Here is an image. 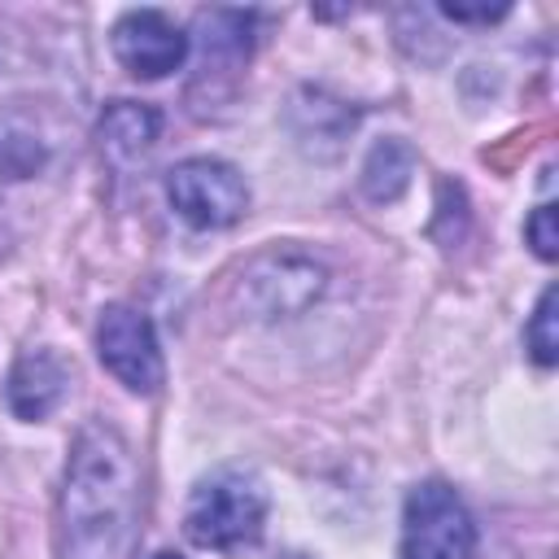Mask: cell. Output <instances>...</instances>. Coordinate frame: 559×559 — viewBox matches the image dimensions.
Wrapping results in <instances>:
<instances>
[{
	"mask_svg": "<svg viewBox=\"0 0 559 559\" xmlns=\"http://www.w3.org/2000/svg\"><path fill=\"white\" fill-rule=\"evenodd\" d=\"M140 533V467L118 428L92 419L79 428L61 480L57 546L61 559H131Z\"/></svg>",
	"mask_w": 559,
	"mask_h": 559,
	"instance_id": "6da1fadb",
	"label": "cell"
},
{
	"mask_svg": "<svg viewBox=\"0 0 559 559\" xmlns=\"http://www.w3.org/2000/svg\"><path fill=\"white\" fill-rule=\"evenodd\" d=\"M266 524V489L253 472L240 467H218L205 480H197L188 511H183V533L201 550H240L262 537Z\"/></svg>",
	"mask_w": 559,
	"mask_h": 559,
	"instance_id": "7a4b0ae2",
	"label": "cell"
},
{
	"mask_svg": "<svg viewBox=\"0 0 559 559\" xmlns=\"http://www.w3.org/2000/svg\"><path fill=\"white\" fill-rule=\"evenodd\" d=\"M472 550L476 524L463 498L441 480L415 485L402 511V559H472Z\"/></svg>",
	"mask_w": 559,
	"mask_h": 559,
	"instance_id": "3957f363",
	"label": "cell"
},
{
	"mask_svg": "<svg viewBox=\"0 0 559 559\" xmlns=\"http://www.w3.org/2000/svg\"><path fill=\"white\" fill-rule=\"evenodd\" d=\"M166 197L175 205V214L192 227H231L245 205H249V188L240 179L236 166L218 162V157H188L166 175Z\"/></svg>",
	"mask_w": 559,
	"mask_h": 559,
	"instance_id": "277c9868",
	"label": "cell"
},
{
	"mask_svg": "<svg viewBox=\"0 0 559 559\" xmlns=\"http://www.w3.org/2000/svg\"><path fill=\"white\" fill-rule=\"evenodd\" d=\"M96 354L105 371L131 393H157L166 380L153 323L135 306H109L96 323Z\"/></svg>",
	"mask_w": 559,
	"mask_h": 559,
	"instance_id": "5b68a950",
	"label": "cell"
},
{
	"mask_svg": "<svg viewBox=\"0 0 559 559\" xmlns=\"http://www.w3.org/2000/svg\"><path fill=\"white\" fill-rule=\"evenodd\" d=\"M114 57L122 61V70H131L135 79H162L170 70L183 66L188 57V35L175 17H166L162 9H131L114 22Z\"/></svg>",
	"mask_w": 559,
	"mask_h": 559,
	"instance_id": "8992f818",
	"label": "cell"
},
{
	"mask_svg": "<svg viewBox=\"0 0 559 559\" xmlns=\"http://www.w3.org/2000/svg\"><path fill=\"white\" fill-rule=\"evenodd\" d=\"M70 393V367L52 349H26L9 376V406L17 419H48Z\"/></svg>",
	"mask_w": 559,
	"mask_h": 559,
	"instance_id": "52a82bcc",
	"label": "cell"
},
{
	"mask_svg": "<svg viewBox=\"0 0 559 559\" xmlns=\"http://www.w3.org/2000/svg\"><path fill=\"white\" fill-rule=\"evenodd\" d=\"M323 288V271L306 258H266L253 266L249 275V293L262 297V310L266 314H288V310H301L306 301H314Z\"/></svg>",
	"mask_w": 559,
	"mask_h": 559,
	"instance_id": "ba28073f",
	"label": "cell"
},
{
	"mask_svg": "<svg viewBox=\"0 0 559 559\" xmlns=\"http://www.w3.org/2000/svg\"><path fill=\"white\" fill-rule=\"evenodd\" d=\"M52 153V135L39 118H26L13 105V92H0V183L4 179H31L44 170Z\"/></svg>",
	"mask_w": 559,
	"mask_h": 559,
	"instance_id": "9c48e42d",
	"label": "cell"
},
{
	"mask_svg": "<svg viewBox=\"0 0 559 559\" xmlns=\"http://www.w3.org/2000/svg\"><path fill=\"white\" fill-rule=\"evenodd\" d=\"M153 140H157V114H153L148 105L114 100V105L100 114V148H105L114 162L140 157Z\"/></svg>",
	"mask_w": 559,
	"mask_h": 559,
	"instance_id": "30bf717a",
	"label": "cell"
},
{
	"mask_svg": "<svg viewBox=\"0 0 559 559\" xmlns=\"http://www.w3.org/2000/svg\"><path fill=\"white\" fill-rule=\"evenodd\" d=\"M411 166H415V157H411V148H406L402 140L376 144L371 157H367V166H362V188H367V197H371V201H393V197L406 188Z\"/></svg>",
	"mask_w": 559,
	"mask_h": 559,
	"instance_id": "8fae6325",
	"label": "cell"
},
{
	"mask_svg": "<svg viewBox=\"0 0 559 559\" xmlns=\"http://www.w3.org/2000/svg\"><path fill=\"white\" fill-rule=\"evenodd\" d=\"M555 306H559V293H555V284L537 297V310H533V319H528V328H524V341H528V354L542 362V367H555V358H559V328H555Z\"/></svg>",
	"mask_w": 559,
	"mask_h": 559,
	"instance_id": "7c38bea8",
	"label": "cell"
},
{
	"mask_svg": "<svg viewBox=\"0 0 559 559\" xmlns=\"http://www.w3.org/2000/svg\"><path fill=\"white\" fill-rule=\"evenodd\" d=\"M524 231H528V240H533L537 258H546V262H550V258L559 253V231H555V205H537Z\"/></svg>",
	"mask_w": 559,
	"mask_h": 559,
	"instance_id": "4fadbf2b",
	"label": "cell"
},
{
	"mask_svg": "<svg viewBox=\"0 0 559 559\" xmlns=\"http://www.w3.org/2000/svg\"><path fill=\"white\" fill-rule=\"evenodd\" d=\"M441 13L454 22H498L507 4H441Z\"/></svg>",
	"mask_w": 559,
	"mask_h": 559,
	"instance_id": "5bb4252c",
	"label": "cell"
},
{
	"mask_svg": "<svg viewBox=\"0 0 559 559\" xmlns=\"http://www.w3.org/2000/svg\"><path fill=\"white\" fill-rule=\"evenodd\" d=\"M153 559H179V555H153Z\"/></svg>",
	"mask_w": 559,
	"mask_h": 559,
	"instance_id": "9a60e30c",
	"label": "cell"
}]
</instances>
